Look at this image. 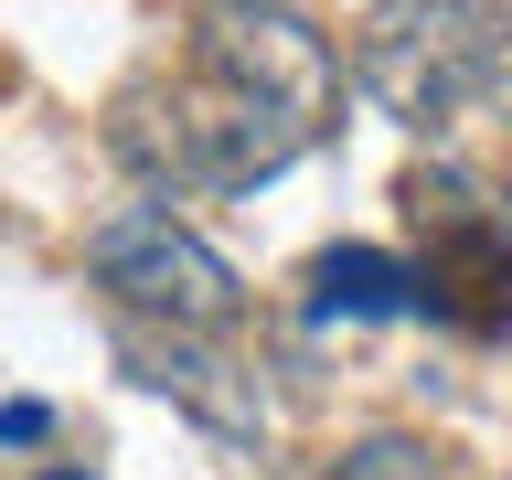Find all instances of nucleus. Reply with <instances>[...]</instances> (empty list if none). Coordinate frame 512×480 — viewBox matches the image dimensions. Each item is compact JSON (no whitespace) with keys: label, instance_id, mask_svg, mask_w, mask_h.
<instances>
[{"label":"nucleus","instance_id":"obj_4","mask_svg":"<svg viewBox=\"0 0 512 480\" xmlns=\"http://www.w3.org/2000/svg\"><path fill=\"white\" fill-rule=\"evenodd\" d=\"M96 288L118 299L128 320H160V331H224L235 320V267H224L192 224H171L160 203H128L118 224H96V246H86Z\"/></svg>","mask_w":512,"mask_h":480},{"label":"nucleus","instance_id":"obj_1","mask_svg":"<svg viewBox=\"0 0 512 480\" xmlns=\"http://www.w3.org/2000/svg\"><path fill=\"white\" fill-rule=\"evenodd\" d=\"M342 107V54L288 0H214L203 54L118 107V150L182 192H256Z\"/></svg>","mask_w":512,"mask_h":480},{"label":"nucleus","instance_id":"obj_9","mask_svg":"<svg viewBox=\"0 0 512 480\" xmlns=\"http://www.w3.org/2000/svg\"><path fill=\"white\" fill-rule=\"evenodd\" d=\"M43 480H96V470H43Z\"/></svg>","mask_w":512,"mask_h":480},{"label":"nucleus","instance_id":"obj_7","mask_svg":"<svg viewBox=\"0 0 512 480\" xmlns=\"http://www.w3.org/2000/svg\"><path fill=\"white\" fill-rule=\"evenodd\" d=\"M331 480H448V448H427V438H352L342 459H331Z\"/></svg>","mask_w":512,"mask_h":480},{"label":"nucleus","instance_id":"obj_2","mask_svg":"<svg viewBox=\"0 0 512 480\" xmlns=\"http://www.w3.org/2000/svg\"><path fill=\"white\" fill-rule=\"evenodd\" d=\"M352 75L384 118L406 128H448L491 107L512 75V11L502 0H384L363 43H352Z\"/></svg>","mask_w":512,"mask_h":480},{"label":"nucleus","instance_id":"obj_3","mask_svg":"<svg viewBox=\"0 0 512 480\" xmlns=\"http://www.w3.org/2000/svg\"><path fill=\"white\" fill-rule=\"evenodd\" d=\"M406 224H416V310L448 320V331H470V342L512 331V224L459 171H416Z\"/></svg>","mask_w":512,"mask_h":480},{"label":"nucleus","instance_id":"obj_5","mask_svg":"<svg viewBox=\"0 0 512 480\" xmlns=\"http://www.w3.org/2000/svg\"><path fill=\"white\" fill-rule=\"evenodd\" d=\"M128 363H139V384H150V395H182L192 416H203V427H214V438H256V427H267V406H256V384H235V363H214V352H192L182 331H139V342H128Z\"/></svg>","mask_w":512,"mask_h":480},{"label":"nucleus","instance_id":"obj_6","mask_svg":"<svg viewBox=\"0 0 512 480\" xmlns=\"http://www.w3.org/2000/svg\"><path fill=\"white\" fill-rule=\"evenodd\" d=\"M416 310V267L384 246H331L310 256V320H406Z\"/></svg>","mask_w":512,"mask_h":480},{"label":"nucleus","instance_id":"obj_8","mask_svg":"<svg viewBox=\"0 0 512 480\" xmlns=\"http://www.w3.org/2000/svg\"><path fill=\"white\" fill-rule=\"evenodd\" d=\"M43 438H54V406L11 395V406H0V448H43Z\"/></svg>","mask_w":512,"mask_h":480}]
</instances>
